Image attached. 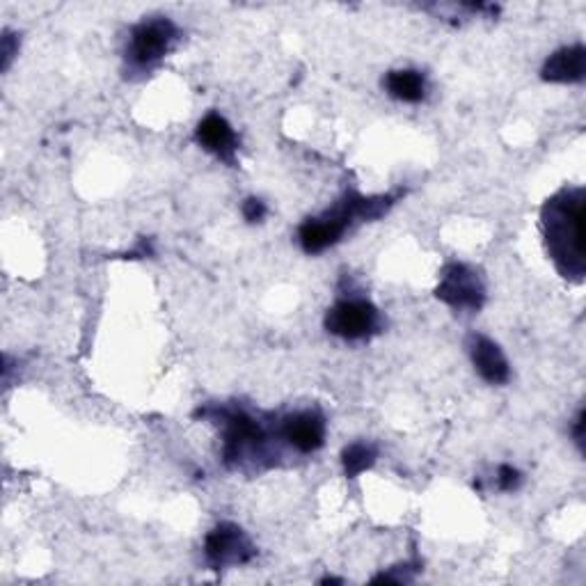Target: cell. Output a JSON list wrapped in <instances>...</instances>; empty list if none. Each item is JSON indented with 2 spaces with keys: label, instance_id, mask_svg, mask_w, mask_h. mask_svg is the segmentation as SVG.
Here are the masks:
<instances>
[{
  "label": "cell",
  "instance_id": "7a4b0ae2",
  "mask_svg": "<svg viewBox=\"0 0 586 586\" xmlns=\"http://www.w3.org/2000/svg\"><path fill=\"white\" fill-rule=\"evenodd\" d=\"M197 417H211L222 426V461L228 467L264 456L268 434L251 413L241 408H202Z\"/></svg>",
  "mask_w": 586,
  "mask_h": 586
},
{
  "label": "cell",
  "instance_id": "6da1fadb",
  "mask_svg": "<svg viewBox=\"0 0 586 586\" xmlns=\"http://www.w3.org/2000/svg\"><path fill=\"white\" fill-rule=\"evenodd\" d=\"M584 216L586 191L582 186L561 188L540 209L548 255L557 273L571 282H582L586 276Z\"/></svg>",
  "mask_w": 586,
  "mask_h": 586
},
{
  "label": "cell",
  "instance_id": "e0dca14e",
  "mask_svg": "<svg viewBox=\"0 0 586 586\" xmlns=\"http://www.w3.org/2000/svg\"><path fill=\"white\" fill-rule=\"evenodd\" d=\"M573 438H575V444L579 447V452H584V408L577 411V417L573 422Z\"/></svg>",
  "mask_w": 586,
  "mask_h": 586
},
{
  "label": "cell",
  "instance_id": "5b68a950",
  "mask_svg": "<svg viewBox=\"0 0 586 586\" xmlns=\"http://www.w3.org/2000/svg\"><path fill=\"white\" fill-rule=\"evenodd\" d=\"M436 298L454 309L479 312L486 303V286L475 268L454 261L442 268Z\"/></svg>",
  "mask_w": 586,
  "mask_h": 586
},
{
  "label": "cell",
  "instance_id": "8992f818",
  "mask_svg": "<svg viewBox=\"0 0 586 586\" xmlns=\"http://www.w3.org/2000/svg\"><path fill=\"white\" fill-rule=\"evenodd\" d=\"M205 557L213 571L228 566H243L257 557L255 546L245 532L234 523H220L205 538Z\"/></svg>",
  "mask_w": 586,
  "mask_h": 586
},
{
  "label": "cell",
  "instance_id": "ac0fdd59",
  "mask_svg": "<svg viewBox=\"0 0 586 586\" xmlns=\"http://www.w3.org/2000/svg\"><path fill=\"white\" fill-rule=\"evenodd\" d=\"M319 584H342V579H337V577H323Z\"/></svg>",
  "mask_w": 586,
  "mask_h": 586
},
{
  "label": "cell",
  "instance_id": "52a82bcc",
  "mask_svg": "<svg viewBox=\"0 0 586 586\" xmlns=\"http://www.w3.org/2000/svg\"><path fill=\"white\" fill-rule=\"evenodd\" d=\"M278 434L298 454H314L326 442V417L319 411H301L286 415L280 422Z\"/></svg>",
  "mask_w": 586,
  "mask_h": 586
},
{
  "label": "cell",
  "instance_id": "9a60e30c",
  "mask_svg": "<svg viewBox=\"0 0 586 586\" xmlns=\"http://www.w3.org/2000/svg\"><path fill=\"white\" fill-rule=\"evenodd\" d=\"M14 56H19V37L14 33L5 30L3 37H0V70L8 72Z\"/></svg>",
  "mask_w": 586,
  "mask_h": 586
},
{
  "label": "cell",
  "instance_id": "8fae6325",
  "mask_svg": "<svg viewBox=\"0 0 586 586\" xmlns=\"http://www.w3.org/2000/svg\"><path fill=\"white\" fill-rule=\"evenodd\" d=\"M382 89L396 101L419 103L426 97V78L417 70H396L382 78Z\"/></svg>",
  "mask_w": 586,
  "mask_h": 586
},
{
  "label": "cell",
  "instance_id": "9c48e42d",
  "mask_svg": "<svg viewBox=\"0 0 586 586\" xmlns=\"http://www.w3.org/2000/svg\"><path fill=\"white\" fill-rule=\"evenodd\" d=\"M195 141L199 143L202 149L211 151L216 159L224 161L228 166L236 163V149H239L236 133L230 126V122L218 115V112H209V115L197 124Z\"/></svg>",
  "mask_w": 586,
  "mask_h": 586
},
{
  "label": "cell",
  "instance_id": "30bf717a",
  "mask_svg": "<svg viewBox=\"0 0 586 586\" xmlns=\"http://www.w3.org/2000/svg\"><path fill=\"white\" fill-rule=\"evenodd\" d=\"M586 76V49L584 44H573L554 51L540 70V78L554 85L582 83Z\"/></svg>",
  "mask_w": 586,
  "mask_h": 586
},
{
  "label": "cell",
  "instance_id": "5bb4252c",
  "mask_svg": "<svg viewBox=\"0 0 586 586\" xmlns=\"http://www.w3.org/2000/svg\"><path fill=\"white\" fill-rule=\"evenodd\" d=\"M495 481H498V488L502 492H513L523 486V475L521 469L513 467V465H500L498 467V477H495Z\"/></svg>",
  "mask_w": 586,
  "mask_h": 586
},
{
  "label": "cell",
  "instance_id": "ba28073f",
  "mask_svg": "<svg viewBox=\"0 0 586 586\" xmlns=\"http://www.w3.org/2000/svg\"><path fill=\"white\" fill-rule=\"evenodd\" d=\"M467 351L481 380L490 382V386H504V382H509L511 367L498 342H492L490 337L484 334H472L467 340Z\"/></svg>",
  "mask_w": 586,
  "mask_h": 586
},
{
  "label": "cell",
  "instance_id": "277c9868",
  "mask_svg": "<svg viewBox=\"0 0 586 586\" xmlns=\"http://www.w3.org/2000/svg\"><path fill=\"white\" fill-rule=\"evenodd\" d=\"M323 326L330 334L346 342H363L380 332V312L367 298H342L337 301L328 312Z\"/></svg>",
  "mask_w": 586,
  "mask_h": 586
},
{
  "label": "cell",
  "instance_id": "4fadbf2b",
  "mask_svg": "<svg viewBox=\"0 0 586 586\" xmlns=\"http://www.w3.org/2000/svg\"><path fill=\"white\" fill-rule=\"evenodd\" d=\"M378 459V449L371 442H353L342 452V467L349 479H355L363 472L371 469Z\"/></svg>",
  "mask_w": 586,
  "mask_h": 586
},
{
  "label": "cell",
  "instance_id": "2e32d148",
  "mask_svg": "<svg viewBox=\"0 0 586 586\" xmlns=\"http://www.w3.org/2000/svg\"><path fill=\"white\" fill-rule=\"evenodd\" d=\"M241 213H243V218L247 222L257 224V222H261L268 216V207H266V202L259 199V197H247L243 202V205H241Z\"/></svg>",
  "mask_w": 586,
  "mask_h": 586
},
{
  "label": "cell",
  "instance_id": "7c38bea8",
  "mask_svg": "<svg viewBox=\"0 0 586 586\" xmlns=\"http://www.w3.org/2000/svg\"><path fill=\"white\" fill-rule=\"evenodd\" d=\"M298 241L307 255H321L323 251H328V247L340 243L342 234L337 232L328 220L319 216V218H309L301 224Z\"/></svg>",
  "mask_w": 586,
  "mask_h": 586
},
{
  "label": "cell",
  "instance_id": "3957f363",
  "mask_svg": "<svg viewBox=\"0 0 586 586\" xmlns=\"http://www.w3.org/2000/svg\"><path fill=\"white\" fill-rule=\"evenodd\" d=\"M179 39V28L172 19L156 16L147 19L131 30V39L126 47V64L131 72H149L159 64L174 41Z\"/></svg>",
  "mask_w": 586,
  "mask_h": 586
}]
</instances>
